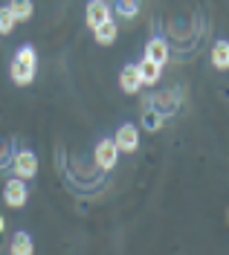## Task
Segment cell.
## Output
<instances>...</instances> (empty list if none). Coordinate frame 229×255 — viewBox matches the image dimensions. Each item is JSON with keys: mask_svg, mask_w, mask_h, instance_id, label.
<instances>
[{"mask_svg": "<svg viewBox=\"0 0 229 255\" xmlns=\"http://www.w3.org/2000/svg\"><path fill=\"white\" fill-rule=\"evenodd\" d=\"M38 76V49L32 44H20L9 61V79L15 87H29Z\"/></svg>", "mask_w": 229, "mask_h": 255, "instance_id": "6da1fadb", "label": "cell"}, {"mask_svg": "<svg viewBox=\"0 0 229 255\" xmlns=\"http://www.w3.org/2000/svg\"><path fill=\"white\" fill-rule=\"evenodd\" d=\"M12 174L20 177V180H35L38 177V154H35L32 148H17L15 154H12Z\"/></svg>", "mask_w": 229, "mask_h": 255, "instance_id": "7a4b0ae2", "label": "cell"}, {"mask_svg": "<svg viewBox=\"0 0 229 255\" xmlns=\"http://www.w3.org/2000/svg\"><path fill=\"white\" fill-rule=\"evenodd\" d=\"M29 200V183L20 177H9L3 183V203L9 209H23Z\"/></svg>", "mask_w": 229, "mask_h": 255, "instance_id": "3957f363", "label": "cell"}, {"mask_svg": "<svg viewBox=\"0 0 229 255\" xmlns=\"http://www.w3.org/2000/svg\"><path fill=\"white\" fill-rule=\"evenodd\" d=\"M93 162H96V168L102 171H114L116 162H119V148H116L114 136H102L93 148Z\"/></svg>", "mask_w": 229, "mask_h": 255, "instance_id": "277c9868", "label": "cell"}, {"mask_svg": "<svg viewBox=\"0 0 229 255\" xmlns=\"http://www.w3.org/2000/svg\"><path fill=\"white\" fill-rule=\"evenodd\" d=\"M114 142L119 148V154H136V148H139V128L133 122H122L114 136Z\"/></svg>", "mask_w": 229, "mask_h": 255, "instance_id": "5b68a950", "label": "cell"}, {"mask_svg": "<svg viewBox=\"0 0 229 255\" xmlns=\"http://www.w3.org/2000/svg\"><path fill=\"white\" fill-rule=\"evenodd\" d=\"M114 17V9H111V3L108 0H87V9H84V23H87V29L93 32L99 23H105V20H111Z\"/></svg>", "mask_w": 229, "mask_h": 255, "instance_id": "8992f818", "label": "cell"}, {"mask_svg": "<svg viewBox=\"0 0 229 255\" xmlns=\"http://www.w3.org/2000/svg\"><path fill=\"white\" fill-rule=\"evenodd\" d=\"M119 87L125 96H136L142 90V81H139V73H136V64H122L119 70Z\"/></svg>", "mask_w": 229, "mask_h": 255, "instance_id": "52a82bcc", "label": "cell"}, {"mask_svg": "<svg viewBox=\"0 0 229 255\" xmlns=\"http://www.w3.org/2000/svg\"><path fill=\"white\" fill-rule=\"evenodd\" d=\"M136 73H139L142 87H154V84L160 81V76H163V67H160L157 61H151V58H145V55H142V61L136 64Z\"/></svg>", "mask_w": 229, "mask_h": 255, "instance_id": "ba28073f", "label": "cell"}, {"mask_svg": "<svg viewBox=\"0 0 229 255\" xmlns=\"http://www.w3.org/2000/svg\"><path fill=\"white\" fill-rule=\"evenodd\" d=\"M145 58H151V61H157L160 67H163V64L171 58L168 41H165V38H151V41L145 44Z\"/></svg>", "mask_w": 229, "mask_h": 255, "instance_id": "9c48e42d", "label": "cell"}, {"mask_svg": "<svg viewBox=\"0 0 229 255\" xmlns=\"http://www.w3.org/2000/svg\"><path fill=\"white\" fill-rule=\"evenodd\" d=\"M93 38H96L99 47H111L116 38H119V26H116V20H105V23H99L96 29H93Z\"/></svg>", "mask_w": 229, "mask_h": 255, "instance_id": "30bf717a", "label": "cell"}, {"mask_svg": "<svg viewBox=\"0 0 229 255\" xmlns=\"http://www.w3.org/2000/svg\"><path fill=\"white\" fill-rule=\"evenodd\" d=\"M9 253L12 255H32L35 253V241L26 229H20L12 235V244H9Z\"/></svg>", "mask_w": 229, "mask_h": 255, "instance_id": "8fae6325", "label": "cell"}, {"mask_svg": "<svg viewBox=\"0 0 229 255\" xmlns=\"http://www.w3.org/2000/svg\"><path fill=\"white\" fill-rule=\"evenodd\" d=\"M9 12L15 15L17 23H26L35 15V3L32 0H9Z\"/></svg>", "mask_w": 229, "mask_h": 255, "instance_id": "7c38bea8", "label": "cell"}, {"mask_svg": "<svg viewBox=\"0 0 229 255\" xmlns=\"http://www.w3.org/2000/svg\"><path fill=\"white\" fill-rule=\"evenodd\" d=\"M151 108H157L163 116H174L177 113V93H157Z\"/></svg>", "mask_w": 229, "mask_h": 255, "instance_id": "4fadbf2b", "label": "cell"}, {"mask_svg": "<svg viewBox=\"0 0 229 255\" xmlns=\"http://www.w3.org/2000/svg\"><path fill=\"white\" fill-rule=\"evenodd\" d=\"M212 64H215V70H227L229 67V44L224 38L212 44Z\"/></svg>", "mask_w": 229, "mask_h": 255, "instance_id": "5bb4252c", "label": "cell"}, {"mask_svg": "<svg viewBox=\"0 0 229 255\" xmlns=\"http://www.w3.org/2000/svg\"><path fill=\"white\" fill-rule=\"evenodd\" d=\"M165 122V116L157 108H145L142 111V130H160Z\"/></svg>", "mask_w": 229, "mask_h": 255, "instance_id": "9a60e30c", "label": "cell"}, {"mask_svg": "<svg viewBox=\"0 0 229 255\" xmlns=\"http://www.w3.org/2000/svg\"><path fill=\"white\" fill-rule=\"evenodd\" d=\"M114 12L119 17H125V20H133V17L139 15V0H116Z\"/></svg>", "mask_w": 229, "mask_h": 255, "instance_id": "2e32d148", "label": "cell"}, {"mask_svg": "<svg viewBox=\"0 0 229 255\" xmlns=\"http://www.w3.org/2000/svg\"><path fill=\"white\" fill-rule=\"evenodd\" d=\"M17 26L15 15L9 12V6H0V35H9V32Z\"/></svg>", "mask_w": 229, "mask_h": 255, "instance_id": "e0dca14e", "label": "cell"}, {"mask_svg": "<svg viewBox=\"0 0 229 255\" xmlns=\"http://www.w3.org/2000/svg\"><path fill=\"white\" fill-rule=\"evenodd\" d=\"M9 148H12V142H0V168H9V162H12Z\"/></svg>", "mask_w": 229, "mask_h": 255, "instance_id": "ac0fdd59", "label": "cell"}, {"mask_svg": "<svg viewBox=\"0 0 229 255\" xmlns=\"http://www.w3.org/2000/svg\"><path fill=\"white\" fill-rule=\"evenodd\" d=\"M3 229H6V221H3V215H0V235H3Z\"/></svg>", "mask_w": 229, "mask_h": 255, "instance_id": "d6986e66", "label": "cell"}]
</instances>
